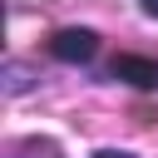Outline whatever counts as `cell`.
<instances>
[{
	"mask_svg": "<svg viewBox=\"0 0 158 158\" xmlns=\"http://www.w3.org/2000/svg\"><path fill=\"white\" fill-rule=\"evenodd\" d=\"M30 84H35V79H30L25 64H5V89H10V94H25Z\"/></svg>",
	"mask_w": 158,
	"mask_h": 158,
	"instance_id": "3",
	"label": "cell"
},
{
	"mask_svg": "<svg viewBox=\"0 0 158 158\" xmlns=\"http://www.w3.org/2000/svg\"><path fill=\"white\" fill-rule=\"evenodd\" d=\"M109 74L133 89H158V59H148V54H118L109 64Z\"/></svg>",
	"mask_w": 158,
	"mask_h": 158,
	"instance_id": "2",
	"label": "cell"
},
{
	"mask_svg": "<svg viewBox=\"0 0 158 158\" xmlns=\"http://www.w3.org/2000/svg\"><path fill=\"white\" fill-rule=\"evenodd\" d=\"M49 54H54L59 64H89V59L99 54V35L84 30V25H64V30L49 35Z\"/></svg>",
	"mask_w": 158,
	"mask_h": 158,
	"instance_id": "1",
	"label": "cell"
},
{
	"mask_svg": "<svg viewBox=\"0 0 158 158\" xmlns=\"http://www.w3.org/2000/svg\"><path fill=\"white\" fill-rule=\"evenodd\" d=\"M94 158H133V153H114V148H104V153H94Z\"/></svg>",
	"mask_w": 158,
	"mask_h": 158,
	"instance_id": "4",
	"label": "cell"
},
{
	"mask_svg": "<svg viewBox=\"0 0 158 158\" xmlns=\"http://www.w3.org/2000/svg\"><path fill=\"white\" fill-rule=\"evenodd\" d=\"M143 15H153V20H158V0H143Z\"/></svg>",
	"mask_w": 158,
	"mask_h": 158,
	"instance_id": "5",
	"label": "cell"
}]
</instances>
